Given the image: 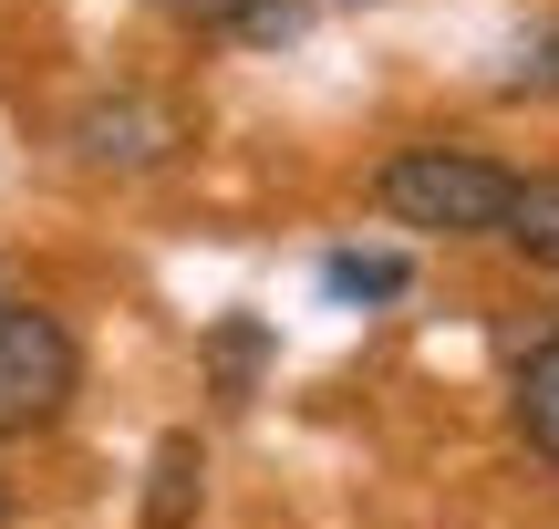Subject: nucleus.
Instances as JSON below:
<instances>
[{"label": "nucleus", "mask_w": 559, "mask_h": 529, "mask_svg": "<svg viewBox=\"0 0 559 529\" xmlns=\"http://www.w3.org/2000/svg\"><path fill=\"white\" fill-rule=\"evenodd\" d=\"M508 166L477 156V145H404V156H383L373 177V208L394 228H445V239H498L508 219Z\"/></svg>", "instance_id": "1"}, {"label": "nucleus", "mask_w": 559, "mask_h": 529, "mask_svg": "<svg viewBox=\"0 0 559 529\" xmlns=\"http://www.w3.org/2000/svg\"><path fill=\"white\" fill-rule=\"evenodd\" d=\"M73 385H83L73 332H62L52 311H32V302H0V436L52 426V415L73 405Z\"/></svg>", "instance_id": "2"}, {"label": "nucleus", "mask_w": 559, "mask_h": 529, "mask_svg": "<svg viewBox=\"0 0 559 529\" xmlns=\"http://www.w3.org/2000/svg\"><path fill=\"white\" fill-rule=\"evenodd\" d=\"M73 156L83 166H124V177H135V166H166L177 156V104L135 94V83H124V94H94L73 115Z\"/></svg>", "instance_id": "3"}, {"label": "nucleus", "mask_w": 559, "mask_h": 529, "mask_svg": "<svg viewBox=\"0 0 559 529\" xmlns=\"http://www.w3.org/2000/svg\"><path fill=\"white\" fill-rule=\"evenodd\" d=\"M156 11L198 42H239V52H290L311 32V0H156Z\"/></svg>", "instance_id": "4"}, {"label": "nucleus", "mask_w": 559, "mask_h": 529, "mask_svg": "<svg viewBox=\"0 0 559 529\" xmlns=\"http://www.w3.org/2000/svg\"><path fill=\"white\" fill-rule=\"evenodd\" d=\"M498 239L519 249L528 270H559V166H549V177H519V187H508Z\"/></svg>", "instance_id": "5"}, {"label": "nucleus", "mask_w": 559, "mask_h": 529, "mask_svg": "<svg viewBox=\"0 0 559 529\" xmlns=\"http://www.w3.org/2000/svg\"><path fill=\"white\" fill-rule=\"evenodd\" d=\"M321 291H332V302H404V291H415V260H404V249H332V260H321Z\"/></svg>", "instance_id": "6"}, {"label": "nucleus", "mask_w": 559, "mask_h": 529, "mask_svg": "<svg viewBox=\"0 0 559 529\" xmlns=\"http://www.w3.org/2000/svg\"><path fill=\"white\" fill-rule=\"evenodd\" d=\"M519 436L559 468V332L528 343V364H519Z\"/></svg>", "instance_id": "7"}, {"label": "nucleus", "mask_w": 559, "mask_h": 529, "mask_svg": "<svg viewBox=\"0 0 559 529\" xmlns=\"http://www.w3.org/2000/svg\"><path fill=\"white\" fill-rule=\"evenodd\" d=\"M198 436H166L156 447V489H145V529H187L198 519Z\"/></svg>", "instance_id": "8"}, {"label": "nucleus", "mask_w": 559, "mask_h": 529, "mask_svg": "<svg viewBox=\"0 0 559 529\" xmlns=\"http://www.w3.org/2000/svg\"><path fill=\"white\" fill-rule=\"evenodd\" d=\"M207 364H218V395H228V405H249V374L270 364V322H249V311H239V322H218V332H207Z\"/></svg>", "instance_id": "9"}, {"label": "nucleus", "mask_w": 559, "mask_h": 529, "mask_svg": "<svg viewBox=\"0 0 559 529\" xmlns=\"http://www.w3.org/2000/svg\"><path fill=\"white\" fill-rule=\"evenodd\" d=\"M508 94H559V21H549V32H528L519 52H508Z\"/></svg>", "instance_id": "10"}, {"label": "nucleus", "mask_w": 559, "mask_h": 529, "mask_svg": "<svg viewBox=\"0 0 559 529\" xmlns=\"http://www.w3.org/2000/svg\"><path fill=\"white\" fill-rule=\"evenodd\" d=\"M0 519H11V489H0Z\"/></svg>", "instance_id": "11"}]
</instances>
